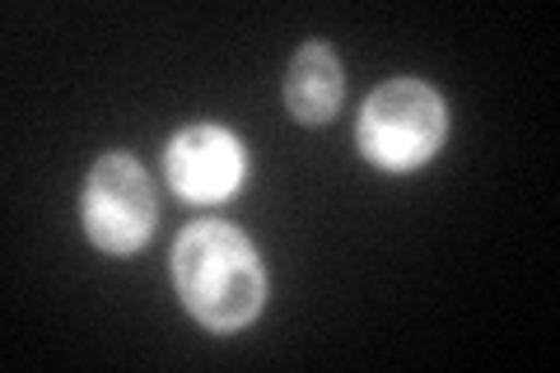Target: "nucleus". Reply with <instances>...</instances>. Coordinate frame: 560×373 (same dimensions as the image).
Wrapping results in <instances>:
<instances>
[{
  "mask_svg": "<svg viewBox=\"0 0 560 373\" xmlns=\"http://www.w3.org/2000/svg\"><path fill=\"white\" fill-rule=\"evenodd\" d=\"M448 108L444 94L416 75H397L378 84L360 108L355 145L383 173H416L444 150Z\"/></svg>",
  "mask_w": 560,
  "mask_h": 373,
  "instance_id": "f03ea898",
  "label": "nucleus"
},
{
  "mask_svg": "<svg viewBox=\"0 0 560 373\" xmlns=\"http://www.w3.org/2000/svg\"><path fill=\"white\" fill-rule=\"evenodd\" d=\"M80 224L84 238L108 257H131L154 238L160 197H154V183L136 154L113 150L84 173Z\"/></svg>",
  "mask_w": 560,
  "mask_h": 373,
  "instance_id": "7ed1b4c3",
  "label": "nucleus"
},
{
  "mask_svg": "<svg viewBox=\"0 0 560 373\" xmlns=\"http://www.w3.org/2000/svg\"><path fill=\"white\" fill-rule=\"evenodd\" d=\"M341 98H346V75H341V61L331 43L323 38H308L300 51L290 57L285 70V108L294 121L304 127H323L341 113Z\"/></svg>",
  "mask_w": 560,
  "mask_h": 373,
  "instance_id": "39448f33",
  "label": "nucleus"
},
{
  "mask_svg": "<svg viewBox=\"0 0 560 373\" xmlns=\"http://www.w3.org/2000/svg\"><path fill=\"white\" fill-rule=\"evenodd\" d=\"M164 177L191 206L230 201L248 177V145L220 121H197L164 145Z\"/></svg>",
  "mask_w": 560,
  "mask_h": 373,
  "instance_id": "20e7f679",
  "label": "nucleus"
},
{
  "mask_svg": "<svg viewBox=\"0 0 560 373\" xmlns=\"http://www.w3.org/2000/svg\"><path fill=\"white\" fill-rule=\"evenodd\" d=\"M173 285L206 331H243L267 304V266L253 238L224 220L187 224L173 243Z\"/></svg>",
  "mask_w": 560,
  "mask_h": 373,
  "instance_id": "f257e3e1",
  "label": "nucleus"
}]
</instances>
